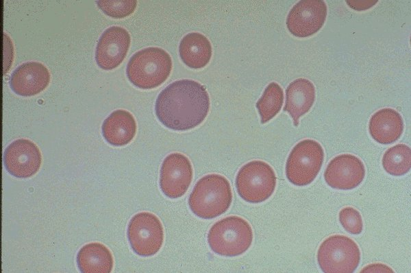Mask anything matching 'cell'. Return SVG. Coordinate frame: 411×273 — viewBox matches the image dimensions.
Masks as SVG:
<instances>
[{"label": "cell", "instance_id": "cell-8", "mask_svg": "<svg viewBox=\"0 0 411 273\" xmlns=\"http://www.w3.org/2000/svg\"><path fill=\"white\" fill-rule=\"evenodd\" d=\"M127 237L136 254L141 257H151L156 254L162 246L163 227L154 214L141 212L130 219Z\"/></svg>", "mask_w": 411, "mask_h": 273}, {"label": "cell", "instance_id": "cell-24", "mask_svg": "<svg viewBox=\"0 0 411 273\" xmlns=\"http://www.w3.org/2000/svg\"><path fill=\"white\" fill-rule=\"evenodd\" d=\"M361 272H393V270L388 266L382 263H373L366 265Z\"/></svg>", "mask_w": 411, "mask_h": 273}, {"label": "cell", "instance_id": "cell-17", "mask_svg": "<svg viewBox=\"0 0 411 273\" xmlns=\"http://www.w3.org/2000/svg\"><path fill=\"white\" fill-rule=\"evenodd\" d=\"M105 140L110 145L123 146L129 143L136 132V123L133 115L125 110L112 112L101 127Z\"/></svg>", "mask_w": 411, "mask_h": 273}, {"label": "cell", "instance_id": "cell-15", "mask_svg": "<svg viewBox=\"0 0 411 273\" xmlns=\"http://www.w3.org/2000/svg\"><path fill=\"white\" fill-rule=\"evenodd\" d=\"M369 133L372 138L381 144H390L399 139L403 130L401 115L392 108H383L370 119Z\"/></svg>", "mask_w": 411, "mask_h": 273}, {"label": "cell", "instance_id": "cell-23", "mask_svg": "<svg viewBox=\"0 0 411 273\" xmlns=\"http://www.w3.org/2000/svg\"><path fill=\"white\" fill-rule=\"evenodd\" d=\"M339 221L348 233L359 235L363 229V222L360 213L354 208L345 207L339 212Z\"/></svg>", "mask_w": 411, "mask_h": 273}, {"label": "cell", "instance_id": "cell-7", "mask_svg": "<svg viewBox=\"0 0 411 273\" xmlns=\"http://www.w3.org/2000/svg\"><path fill=\"white\" fill-rule=\"evenodd\" d=\"M324 159L321 145L316 141L305 139L291 150L286 161V175L296 186L311 183L318 175Z\"/></svg>", "mask_w": 411, "mask_h": 273}, {"label": "cell", "instance_id": "cell-4", "mask_svg": "<svg viewBox=\"0 0 411 273\" xmlns=\"http://www.w3.org/2000/svg\"><path fill=\"white\" fill-rule=\"evenodd\" d=\"M252 241L253 232L249 224L235 215L216 222L208 235L212 250L224 257H236L244 253Z\"/></svg>", "mask_w": 411, "mask_h": 273}, {"label": "cell", "instance_id": "cell-22", "mask_svg": "<svg viewBox=\"0 0 411 273\" xmlns=\"http://www.w3.org/2000/svg\"><path fill=\"white\" fill-rule=\"evenodd\" d=\"M96 3L105 14L116 19L130 15L137 5L136 0H100L97 1Z\"/></svg>", "mask_w": 411, "mask_h": 273}, {"label": "cell", "instance_id": "cell-25", "mask_svg": "<svg viewBox=\"0 0 411 273\" xmlns=\"http://www.w3.org/2000/svg\"><path fill=\"white\" fill-rule=\"evenodd\" d=\"M347 4L352 8L361 10L367 9L365 5L370 8L377 3V1H348Z\"/></svg>", "mask_w": 411, "mask_h": 273}, {"label": "cell", "instance_id": "cell-13", "mask_svg": "<svg viewBox=\"0 0 411 273\" xmlns=\"http://www.w3.org/2000/svg\"><path fill=\"white\" fill-rule=\"evenodd\" d=\"M365 168L362 161L352 154H344L334 158L324 173L326 183L334 189H352L362 182Z\"/></svg>", "mask_w": 411, "mask_h": 273}, {"label": "cell", "instance_id": "cell-18", "mask_svg": "<svg viewBox=\"0 0 411 273\" xmlns=\"http://www.w3.org/2000/svg\"><path fill=\"white\" fill-rule=\"evenodd\" d=\"M179 54L186 65L192 69H201L206 66L211 59V43L204 35L191 32L180 41Z\"/></svg>", "mask_w": 411, "mask_h": 273}, {"label": "cell", "instance_id": "cell-21", "mask_svg": "<svg viewBox=\"0 0 411 273\" xmlns=\"http://www.w3.org/2000/svg\"><path fill=\"white\" fill-rule=\"evenodd\" d=\"M283 101L284 93L280 86L275 82L270 83L256 103L262 123L268 122L280 111Z\"/></svg>", "mask_w": 411, "mask_h": 273}, {"label": "cell", "instance_id": "cell-5", "mask_svg": "<svg viewBox=\"0 0 411 273\" xmlns=\"http://www.w3.org/2000/svg\"><path fill=\"white\" fill-rule=\"evenodd\" d=\"M360 251L351 238L335 235L327 237L317 251V261L321 270L327 273H351L358 268Z\"/></svg>", "mask_w": 411, "mask_h": 273}, {"label": "cell", "instance_id": "cell-2", "mask_svg": "<svg viewBox=\"0 0 411 273\" xmlns=\"http://www.w3.org/2000/svg\"><path fill=\"white\" fill-rule=\"evenodd\" d=\"M232 193L229 181L219 174L202 177L188 199L190 210L202 219H212L224 213L231 205Z\"/></svg>", "mask_w": 411, "mask_h": 273}, {"label": "cell", "instance_id": "cell-10", "mask_svg": "<svg viewBox=\"0 0 411 273\" xmlns=\"http://www.w3.org/2000/svg\"><path fill=\"white\" fill-rule=\"evenodd\" d=\"M6 170L13 176L26 178L34 175L40 169L42 156L32 141L20 139L12 142L5 150L3 156Z\"/></svg>", "mask_w": 411, "mask_h": 273}, {"label": "cell", "instance_id": "cell-16", "mask_svg": "<svg viewBox=\"0 0 411 273\" xmlns=\"http://www.w3.org/2000/svg\"><path fill=\"white\" fill-rule=\"evenodd\" d=\"M315 99V88L308 80L299 78L292 82L286 91L284 110L289 113L295 126L299 118L312 106Z\"/></svg>", "mask_w": 411, "mask_h": 273}, {"label": "cell", "instance_id": "cell-3", "mask_svg": "<svg viewBox=\"0 0 411 273\" xmlns=\"http://www.w3.org/2000/svg\"><path fill=\"white\" fill-rule=\"evenodd\" d=\"M170 55L159 47H148L135 53L129 59L126 73L129 81L142 89L154 88L171 74Z\"/></svg>", "mask_w": 411, "mask_h": 273}, {"label": "cell", "instance_id": "cell-1", "mask_svg": "<svg viewBox=\"0 0 411 273\" xmlns=\"http://www.w3.org/2000/svg\"><path fill=\"white\" fill-rule=\"evenodd\" d=\"M210 109L206 88L188 79L177 80L158 95L155 111L158 120L166 128L186 131L200 125Z\"/></svg>", "mask_w": 411, "mask_h": 273}, {"label": "cell", "instance_id": "cell-11", "mask_svg": "<svg viewBox=\"0 0 411 273\" xmlns=\"http://www.w3.org/2000/svg\"><path fill=\"white\" fill-rule=\"evenodd\" d=\"M192 167L189 159L182 154L168 155L161 166L160 186L163 193L170 198L182 197L192 179Z\"/></svg>", "mask_w": 411, "mask_h": 273}, {"label": "cell", "instance_id": "cell-12", "mask_svg": "<svg viewBox=\"0 0 411 273\" xmlns=\"http://www.w3.org/2000/svg\"><path fill=\"white\" fill-rule=\"evenodd\" d=\"M130 36L124 28L112 26L103 32L95 52L97 65L104 70L115 69L125 59L130 45Z\"/></svg>", "mask_w": 411, "mask_h": 273}, {"label": "cell", "instance_id": "cell-6", "mask_svg": "<svg viewBox=\"0 0 411 273\" xmlns=\"http://www.w3.org/2000/svg\"><path fill=\"white\" fill-rule=\"evenodd\" d=\"M277 178L273 168L262 161H253L243 165L236 178L238 195L246 202L260 203L273 194Z\"/></svg>", "mask_w": 411, "mask_h": 273}, {"label": "cell", "instance_id": "cell-14", "mask_svg": "<svg viewBox=\"0 0 411 273\" xmlns=\"http://www.w3.org/2000/svg\"><path fill=\"white\" fill-rule=\"evenodd\" d=\"M49 82L50 73L45 65L38 62H27L14 71L10 86L16 94L29 97L45 89Z\"/></svg>", "mask_w": 411, "mask_h": 273}, {"label": "cell", "instance_id": "cell-19", "mask_svg": "<svg viewBox=\"0 0 411 273\" xmlns=\"http://www.w3.org/2000/svg\"><path fill=\"white\" fill-rule=\"evenodd\" d=\"M76 260L82 273H110L113 268L110 251L100 243L84 245L77 252Z\"/></svg>", "mask_w": 411, "mask_h": 273}, {"label": "cell", "instance_id": "cell-20", "mask_svg": "<svg viewBox=\"0 0 411 273\" xmlns=\"http://www.w3.org/2000/svg\"><path fill=\"white\" fill-rule=\"evenodd\" d=\"M382 166L390 175L399 176L408 173L411 167V150L405 144L390 147L382 158Z\"/></svg>", "mask_w": 411, "mask_h": 273}, {"label": "cell", "instance_id": "cell-9", "mask_svg": "<svg viewBox=\"0 0 411 273\" xmlns=\"http://www.w3.org/2000/svg\"><path fill=\"white\" fill-rule=\"evenodd\" d=\"M327 5L322 0H302L290 10L286 26L295 36L306 38L317 32L323 25Z\"/></svg>", "mask_w": 411, "mask_h": 273}]
</instances>
